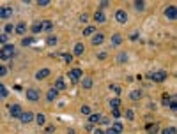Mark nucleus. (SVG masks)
I'll use <instances>...</instances> for the list:
<instances>
[{"mask_svg":"<svg viewBox=\"0 0 177 134\" xmlns=\"http://www.w3.org/2000/svg\"><path fill=\"white\" fill-rule=\"evenodd\" d=\"M25 95H27V99H29L30 103H37V101H39V97H41V92H39L37 88H29Z\"/></svg>","mask_w":177,"mask_h":134,"instance_id":"nucleus-3","label":"nucleus"},{"mask_svg":"<svg viewBox=\"0 0 177 134\" xmlns=\"http://www.w3.org/2000/svg\"><path fill=\"white\" fill-rule=\"evenodd\" d=\"M112 44H114V46H121V44H122V35H121V34H114V35H112Z\"/></svg>","mask_w":177,"mask_h":134,"instance_id":"nucleus-21","label":"nucleus"},{"mask_svg":"<svg viewBox=\"0 0 177 134\" xmlns=\"http://www.w3.org/2000/svg\"><path fill=\"white\" fill-rule=\"evenodd\" d=\"M112 129H114V131H115L117 134H121V132H122V129H124V127H122V124H121V122H115V124L112 125Z\"/></svg>","mask_w":177,"mask_h":134,"instance_id":"nucleus-29","label":"nucleus"},{"mask_svg":"<svg viewBox=\"0 0 177 134\" xmlns=\"http://www.w3.org/2000/svg\"><path fill=\"white\" fill-rule=\"evenodd\" d=\"M167 76H168V74L165 71H158V72H151L147 78H149V80H152V81H156V83H163L165 80H167Z\"/></svg>","mask_w":177,"mask_h":134,"instance_id":"nucleus-2","label":"nucleus"},{"mask_svg":"<svg viewBox=\"0 0 177 134\" xmlns=\"http://www.w3.org/2000/svg\"><path fill=\"white\" fill-rule=\"evenodd\" d=\"M133 5H135L136 11H144L145 9V2H144V0H136V2H133Z\"/></svg>","mask_w":177,"mask_h":134,"instance_id":"nucleus-26","label":"nucleus"},{"mask_svg":"<svg viewBox=\"0 0 177 134\" xmlns=\"http://www.w3.org/2000/svg\"><path fill=\"white\" fill-rule=\"evenodd\" d=\"M21 113H23V109H21L20 104H11V106H9V115H11V118H20Z\"/></svg>","mask_w":177,"mask_h":134,"instance_id":"nucleus-4","label":"nucleus"},{"mask_svg":"<svg viewBox=\"0 0 177 134\" xmlns=\"http://www.w3.org/2000/svg\"><path fill=\"white\" fill-rule=\"evenodd\" d=\"M34 116H36V115L32 113V111H23L21 116H20V120L23 122V124H30L32 120H34Z\"/></svg>","mask_w":177,"mask_h":134,"instance_id":"nucleus-9","label":"nucleus"},{"mask_svg":"<svg viewBox=\"0 0 177 134\" xmlns=\"http://www.w3.org/2000/svg\"><path fill=\"white\" fill-rule=\"evenodd\" d=\"M82 113L83 115H90V108H89V106H82Z\"/></svg>","mask_w":177,"mask_h":134,"instance_id":"nucleus-42","label":"nucleus"},{"mask_svg":"<svg viewBox=\"0 0 177 134\" xmlns=\"http://www.w3.org/2000/svg\"><path fill=\"white\" fill-rule=\"evenodd\" d=\"M46 44H48V46H55V44H57V37H55V35H48V37H46Z\"/></svg>","mask_w":177,"mask_h":134,"instance_id":"nucleus-30","label":"nucleus"},{"mask_svg":"<svg viewBox=\"0 0 177 134\" xmlns=\"http://www.w3.org/2000/svg\"><path fill=\"white\" fill-rule=\"evenodd\" d=\"M126 118H128V120H133V118H135L133 109H126Z\"/></svg>","mask_w":177,"mask_h":134,"instance_id":"nucleus-36","label":"nucleus"},{"mask_svg":"<svg viewBox=\"0 0 177 134\" xmlns=\"http://www.w3.org/2000/svg\"><path fill=\"white\" fill-rule=\"evenodd\" d=\"M142 95H144L142 90H133V92L129 93V99H131V101H140V99H142Z\"/></svg>","mask_w":177,"mask_h":134,"instance_id":"nucleus-20","label":"nucleus"},{"mask_svg":"<svg viewBox=\"0 0 177 134\" xmlns=\"http://www.w3.org/2000/svg\"><path fill=\"white\" fill-rule=\"evenodd\" d=\"M4 30H5V34H7V35H9L11 32H14V25H12V23H7V25H5V28H4Z\"/></svg>","mask_w":177,"mask_h":134,"instance_id":"nucleus-35","label":"nucleus"},{"mask_svg":"<svg viewBox=\"0 0 177 134\" xmlns=\"http://www.w3.org/2000/svg\"><path fill=\"white\" fill-rule=\"evenodd\" d=\"M53 131H55V129H53V125H48V127H46V132H48V134H52Z\"/></svg>","mask_w":177,"mask_h":134,"instance_id":"nucleus-46","label":"nucleus"},{"mask_svg":"<svg viewBox=\"0 0 177 134\" xmlns=\"http://www.w3.org/2000/svg\"><path fill=\"white\" fill-rule=\"evenodd\" d=\"M53 28V23L50 20H46V21H43V30H46V32H50Z\"/></svg>","mask_w":177,"mask_h":134,"instance_id":"nucleus-28","label":"nucleus"},{"mask_svg":"<svg viewBox=\"0 0 177 134\" xmlns=\"http://www.w3.org/2000/svg\"><path fill=\"white\" fill-rule=\"evenodd\" d=\"M69 78H71L74 83H78L82 80V69H73V71L69 72Z\"/></svg>","mask_w":177,"mask_h":134,"instance_id":"nucleus-12","label":"nucleus"},{"mask_svg":"<svg viewBox=\"0 0 177 134\" xmlns=\"http://www.w3.org/2000/svg\"><path fill=\"white\" fill-rule=\"evenodd\" d=\"M32 44H36L34 37H23L21 39V46H32Z\"/></svg>","mask_w":177,"mask_h":134,"instance_id":"nucleus-25","label":"nucleus"},{"mask_svg":"<svg viewBox=\"0 0 177 134\" xmlns=\"http://www.w3.org/2000/svg\"><path fill=\"white\" fill-rule=\"evenodd\" d=\"M96 32H97V30H96V27H85L83 35H85V37H92Z\"/></svg>","mask_w":177,"mask_h":134,"instance_id":"nucleus-22","label":"nucleus"},{"mask_svg":"<svg viewBox=\"0 0 177 134\" xmlns=\"http://www.w3.org/2000/svg\"><path fill=\"white\" fill-rule=\"evenodd\" d=\"M101 118H103V116H101V115L99 113H90L89 115V122H90V124H99V122H101Z\"/></svg>","mask_w":177,"mask_h":134,"instance_id":"nucleus-18","label":"nucleus"},{"mask_svg":"<svg viewBox=\"0 0 177 134\" xmlns=\"http://www.w3.org/2000/svg\"><path fill=\"white\" fill-rule=\"evenodd\" d=\"M53 88H55L57 92H60V90H66V83H64L62 78H57V81H55V85H53Z\"/></svg>","mask_w":177,"mask_h":134,"instance_id":"nucleus-17","label":"nucleus"},{"mask_svg":"<svg viewBox=\"0 0 177 134\" xmlns=\"http://www.w3.org/2000/svg\"><path fill=\"white\" fill-rule=\"evenodd\" d=\"M115 20H117V23L124 25L126 21H128V12L124 9H117L115 11Z\"/></svg>","mask_w":177,"mask_h":134,"instance_id":"nucleus-5","label":"nucleus"},{"mask_svg":"<svg viewBox=\"0 0 177 134\" xmlns=\"http://www.w3.org/2000/svg\"><path fill=\"white\" fill-rule=\"evenodd\" d=\"M145 132L147 134H158V132H159V127H158V124H147L145 125Z\"/></svg>","mask_w":177,"mask_h":134,"instance_id":"nucleus-16","label":"nucleus"},{"mask_svg":"<svg viewBox=\"0 0 177 134\" xmlns=\"http://www.w3.org/2000/svg\"><path fill=\"white\" fill-rule=\"evenodd\" d=\"M110 88H112V90H114V92L117 93V95H119V93H121V87H119V85H112V87H110Z\"/></svg>","mask_w":177,"mask_h":134,"instance_id":"nucleus-41","label":"nucleus"},{"mask_svg":"<svg viewBox=\"0 0 177 134\" xmlns=\"http://www.w3.org/2000/svg\"><path fill=\"white\" fill-rule=\"evenodd\" d=\"M12 16V7H9V5H2L0 7V20H7V18H11Z\"/></svg>","mask_w":177,"mask_h":134,"instance_id":"nucleus-7","label":"nucleus"},{"mask_svg":"<svg viewBox=\"0 0 177 134\" xmlns=\"http://www.w3.org/2000/svg\"><path fill=\"white\" fill-rule=\"evenodd\" d=\"M34 120H36L39 125H44V122H46V116H44L43 113H39V115H36V116H34Z\"/></svg>","mask_w":177,"mask_h":134,"instance_id":"nucleus-27","label":"nucleus"},{"mask_svg":"<svg viewBox=\"0 0 177 134\" xmlns=\"http://www.w3.org/2000/svg\"><path fill=\"white\" fill-rule=\"evenodd\" d=\"M165 18L170 21H174L177 18V9H175V5H168L167 9H165Z\"/></svg>","mask_w":177,"mask_h":134,"instance_id":"nucleus-6","label":"nucleus"},{"mask_svg":"<svg viewBox=\"0 0 177 134\" xmlns=\"http://www.w3.org/2000/svg\"><path fill=\"white\" fill-rule=\"evenodd\" d=\"M57 97H59V92H57V90L52 87V88L48 90V93H46V101H48V103H53Z\"/></svg>","mask_w":177,"mask_h":134,"instance_id":"nucleus-13","label":"nucleus"},{"mask_svg":"<svg viewBox=\"0 0 177 134\" xmlns=\"http://www.w3.org/2000/svg\"><path fill=\"white\" fill-rule=\"evenodd\" d=\"M97 58H99V60H104V58H106V53H99Z\"/></svg>","mask_w":177,"mask_h":134,"instance_id":"nucleus-47","label":"nucleus"},{"mask_svg":"<svg viewBox=\"0 0 177 134\" xmlns=\"http://www.w3.org/2000/svg\"><path fill=\"white\" fill-rule=\"evenodd\" d=\"M82 87H83L85 90L92 88V80H90V78H82Z\"/></svg>","mask_w":177,"mask_h":134,"instance_id":"nucleus-23","label":"nucleus"},{"mask_svg":"<svg viewBox=\"0 0 177 134\" xmlns=\"http://www.w3.org/2000/svg\"><path fill=\"white\" fill-rule=\"evenodd\" d=\"M25 32H27V23L25 21H21L14 27V34H18V35H25Z\"/></svg>","mask_w":177,"mask_h":134,"instance_id":"nucleus-10","label":"nucleus"},{"mask_svg":"<svg viewBox=\"0 0 177 134\" xmlns=\"http://www.w3.org/2000/svg\"><path fill=\"white\" fill-rule=\"evenodd\" d=\"M0 99H2V97H0Z\"/></svg>","mask_w":177,"mask_h":134,"instance_id":"nucleus-48","label":"nucleus"},{"mask_svg":"<svg viewBox=\"0 0 177 134\" xmlns=\"http://www.w3.org/2000/svg\"><path fill=\"white\" fill-rule=\"evenodd\" d=\"M50 74H52V71H50L48 67H44V69H39V71L36 72V80H46Z\"/></svg>","mask_w":177,"mask_h":134,"instance_id":"nucleus-8","label":"nucleus"},{"mask_svg":"<svg viewBox=\"0 0 177 134\" xmlns=\"http://www.w3.org/2000/svg\"><path fill=\"white\" fill-rule=\"evenodd\" d=\"M14 55H16V48H14L11 42L4 44V46L0 48V60H11Z\"/></svg>","mask_w":177,"mask_h":134,"instance_id":"nucleus-1","label":"nucleus"},{"mask_svg":"<svg viewBox=\"0 0 177 134\" xmlns=\"http://www.w3.org/2000/svg\"><path fill=\"white\" fill-rule=\"evenodd\" d=\"M7 93H9V92H7V88H5V87L0 83V97L4 99V97H7Z\"/></svg>","mask_w":177,"mask_h":134,"instance_id":"nucleus-33","label":"nucleus"},{"mask_svg":"<svg viewBox=\"0 0 177 134\" xmlns=\"http://www.w3.org/2000/svg\"><path fill=\"white\" fill-rule=\"evenodd\" d=\"M117 62L119 64L128 62V55H126V53H119V55H117Z\"/></svg>","mask_w":177,"mask_h":134,"instance_id":"nucleus-31","label":"nucleus"},{"mask_svg":"<svg viewBox=\"0 0 177 134\" xmlns=\"http://www.w3.org/2000/svg\"><path fill=\"white\" fill-rule=\"evenodd\" d=\"M85 51V46L82 44V42H76L74 44V50H73V55H76V57H82Z\"/></svg>","mask_w":177,"mask_h":134,"instance_id":"nucleus-14","label":"nucleus"},{"mask_svg":"<svg viewBox=\"0 0 177 134\" xmlns=\"http://www.w3.org/2000/svg\"><path fill=\"white\" fill-rule=\"evenodd\" d=\"M30 32L32 34H39V32H43V21H36V23L30 27Z\"/></svg>","mask_w":177,"mask_h":134,"instance_id":"nucleus-19","label":"nucleus"},{"mask_svg":"<svg viewBox=\"0 0 177 134\" xmlns=\"http://www.w3.org/2000/svg\"><path fill=\"white\" fill-rule=\"evenodd\" d=\"M37 4H39L41 7H46V5H48V4H52V2H50V0H37Z\"/></svg>","mask_w":177,"mask_h":134,"instance_id":"nucleus-38","label":"nucleus"},{"mask_svg":"<svg viewBox=\"0 0 177 134\" xmlns=\"http://www.w3.org/2000/svg\"><path fill=\"white\" fill-rule=\"evenodd\" d=\"M62 58H64V62H73V53H64L62 55Z\"/></svg>","mask_w":177,"mask_h":134,"instance_id":"nucleus-32","label":"nucleus"},{"mask_svg":"<svg viewBox=\"0 0 177 134\" xmlns=\"http://www.w3.org/2000/svg\"><path fill=\"white\" fill-rule=\"evenodd\" d=\"M103 41H104V35L101 34V32H96L92 35V44L94 46H99V44H103Z\"/></svg>","mask_w":177,"mask_h":134,"instance_id":"nucleus-11","label":"nucleus"},{"mask_svg":"<svg viewBox=\"0 0 177 134\" xmlns=\"http://www.w3.org/2000/svg\"><path fill=\"white\" fill-rule=\"evenodd\" d=\"M108 5H110V2H108V0H103V2H99V7H101V9H106Z\"/></svg>","mask_w":177,"mask_h":134,"instance_id":"nucleus-40","label":"nucleus"},{"mask_svg":"<svg viewBox=\"0 0 177 134\" xmlns=\"http://www.w3.org/2000/svg\"><path fill=\"white\" fill-rule=\"evenodd\" d=\"M0 76H7V67L0 64Z\"/></svg>","mask_w":177,"mask_h":134,"instance_id":"nucleus-37","label":"nucleus"},{"mask_svg":"<svg viewBox=\"0 0 177 134\" xmlns=\"http://www.w3.org/2000/svg\"><path fill=\"white\" fill-rule=\"evenodd\" d=\"M112 116L114 118H121V111L119 109H112Z\"/></svg>","mask_w":177,"mask_h":134,"instance_id":"nucleus-43","label":"nucleus"},{"mask_svg":"<svg viewBox=\"0 0 177 134\" xmlns=\"http://www.w3.org/2000/svg\"><path fill=\"white\" fill-rule=\"evenodd\" d=\"M94 21H96V23H104V21H106V16H104L103 11H96V12H94Z\"/></svg>","mask_w":177,"mask_h":134,"instance_id":"nucleus-15","label":"nucleus"},{"mask_svg":"<svg viewBox=\"0 0 177 134\" xmlns=\"http://www.w3.org/2000/svg\"><path fill=\"white\" fill-rule=\"evenodd\" d=\"M7 37H9L7 34H2V35H0V42H2V44H7Z\"/></svg>","mask_w":177,"mask_h":134,"instance_id":"nucleus-39","label":"nucleus"},{"mask_svg":"<svg viewBox=\"0 0 177 134\" xmlns=\"http://www.w3.org/2000/svg\"><path fill=\"white\" fill-rule=\"evenodd\" d=\"M110 108H112V109H119V108H121V99H119V97L110 99Z\"/></svg>","mask_w":177,"mask_h":134,"instance_id":"nucleus-24","label":"nucleus"},{"mask_svg":"<svg viewBox=\"0 0 177 134\" xmlns=\"http://www.w3.org/2000/svg\"><path fill=\"white\" fill-rule=\"evenodd\" d=\"M92 132H94V134H104V131H103V129H99V127H96Z\"/></svg>","mask_w":177,"mask_h":134,"instance_id":"nucleus-45","label":"nucleus"},{"mask_svg":"<svg viewBox=\"0 0 177 134\" xmlns=\"http://www.w3.org/2000/svg\"><path fill=\"white\" fill-rule=\"evenodd\" d=\"M161 134H175V127H165Z\"/></svg>","mask_w":177,"mask_h":134,"instance_id":"nucleus-34","label":"nucleus"},{"mask_svg":"<svg viewBox=\"0 0 177 134\" xmlns=\"http://www.w3.org/2000/svg\"><path fill=\"white\" fill-rule=\"evenodd\" d=\"M87 20H89L87 14H82V16H80V21H82V23H87Z\"/></svg>","mask_w":177,"mask_h":134,"instance_id":"nucleus-44","label":"nucleus"}]
</instances>
